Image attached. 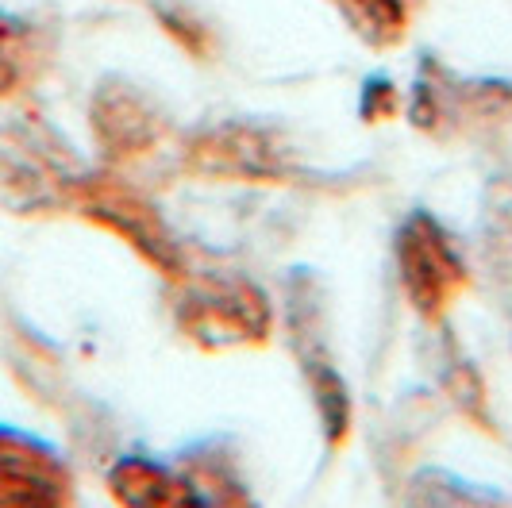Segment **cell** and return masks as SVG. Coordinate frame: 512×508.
<instances>
[{"instance_id":"cell-1","label":"cell","mask_w":512,"mask_h":508,"mask_svg":"<svg viewBox=\"0 0 512 508\" xmlns=\"http://www.w3.org/2000/svg\"><path fill=\"white\" fill-rule=\"evenodd\" d=\"M170 320L208 355L266 347L274 335V301L239 270H185L170 281Z\"/></svg>"},{"instance_id":"cell-2","label":"cell","mask_w":512,"mask_h":508,"mask_svg":"<svg viewBox=\"0 0 512 508\" xmlns=\"http://www.w3.org/2000/svg\"><path fill=\"white\" fill-rule=\"evenodd\" d=\"M282 320L289 351L301 366V378L316 408L320 432L328 439V447H343L355 428V401H351V385L335 362L332 339H328V312H324V285L312 270H289Z\"/></svg>"},{"instance_id":"cell-3","label":"cell","mask_w":512,"mask_h":508,"mask_svg":"<svg viewBox=\"0 0 512 508\" xmlns=\"http://www.w3.org/2000/svg\"><path fill=\"white\" fill-rule=\"evenodd\" d=\"M66 208H74L77 216H85V220H93L108 235H116L166 285L178 281L189 270V254L178 243L174 228L166 224V216L158 212V204L151 201V193L139 189L135 181H128L120 170L77 174L70 181Z\"/></svg>"},{"instance_id":"cell-4","label":"cell","mask_w":512,"mask_h":508,"mask_svg":"<svg viewBox=\"0 0 512 508\" xmlns=\"http://www.w3.org/2000/svg\"><path fill=\"white\" fill-rule=\"evenodd\" d=\"M181 174L212 185H289L301 174L293 147L255 120L193 127L178 143Z\"/></svg>"},{"instance_id":"cell-5","label":"cell","mask_w":512,"mask_h":508,"mask_svg":"<svg viewBox=\"0 0 512 508\" xmlns=\"http://www.w3.org/2000/svg\"><path fill=\"white\" fill-rule=\"evenodd\" d=\"M393 262L401 293L424 324H443V316L470 285V270L455 247V235L428 208H416L401 220L393 235Z\"/></svg>"},{"instance_id":"cell-6","label":"cell","mask_w":512,"mask_h":508,"mask_svg":"<svg viewBox=\"0 0 512 508\" xmlns=\"http://www.w3.org/2000/svg\"><path fill=\"white\" fill-rule=\"evenodd\" d=\"M89 131L108 170L139 166L154 154H162V147L174 139L166 108L143 85L120 74L97 81L89 97Z\"/></svg>"},{"instance_id":"cell-7","label":"cell","mask_w":512,"mask_h":508,"mask_svg":"<svg viewBox=\"0 0 512 508\" xmlns=\"http://www.w3.org/2000/svg\"><path fill=\"white\" fill-rule=\"evenodd\" d=\"M74 474L51 443L0 424V508H70Z\"/></svg>"},{"instance_id":"cell-8","label":"cell","mask_w":512,"mask_h":508,"mask_svg":"<svg viewBox=\"0 0 512 508\" xmlns=\"http://www.w3.org/2000/svg\"><path fill=\"white\" fill-rule=\"evenodd\" d=\"M108 493L120 508H208L205 493L178 462L120 455L108 466Z\"/></svg>"},{"instance_id":"cell-9","label":"cell","mask_w":512,"mask_h":508,"mask_svg":"<svg viewBox=\"0 0 512 508\" xmlns=\"http://www.w3.org/2000/svg\"><path fill=\"white\" fill-rule=\"evenodd\" d=\"M178 466L205 493L208 508H258L251 485L239 470V455L224 435L197 439L178 455Z\"/></svg>"},{"instance_id":"cell-10","label":"cell","mask_w":512,"mask_h":508,"mask_svg":"<svg viewBox=\"0 0 512 508\" xmlns=\"http://www.w3.org/2000/svg\"><path fill=\"white\" fill-rule=\"evenodd\" d=\"M436 378L443 397L451 401V408L466 416L470 424H478L482 432H497L493 424V412H489V389L486 378L478 374L474 358L459 347V339L451 331H439V347H436Z\"/></svg>"},{"instance_id":"cell-11","label":"cell","mask_w":512,"mask_h":508,"mask_svg":"<svg viewBox=\"0 0 512 508\" xmlns=\"http://www.w3.org/2000/svg\"><path fill=\"white\" fill-rule=\"evenodd\" d=\"M409 120L424 135H451L459 127L455 112V74H447L432 54H424L409 97Z\"/></svg>"},{"instance_id":"cell-12","label":"cell","mask_w":512,"mask_h":508,"mask_svg":"<svg viewBox=\"0 0 512 508\" xmlns=\"http://www.w3.org/2000/svg\"><path fill=\"white\" fill-rule=\"evenodd\" d=\"M405 508H512L497 489L474 485L447 470H416L405 489Z\"/></svg>"},{"instance_id":"cell-13","label":"cell","mask_w":512,"mask_h":508,"mask_svg":"<svg viewBox=\"0 0 512 508\" xmlns=\"http://www.w3.org/2000/svg\"><path fill=\"white\" fill-rule=\"evenodd\" d=\"M343 24L374 51H393L409 35V0H335Z\"/></svg>"},{"instance_id":"cell-14","label":"cell","mask_w":512,"mask_h":508,"mask_svg":"<svg viewBox=\"0 0 512 508\" xmlns=\"http://www.w3.org/2000/svg\"><path fill=\"white\" fill-rule=\"evenodd\" d=\"M151 16L154 24L162 27V35L174 47H181L193 62H212L216 35H212L208 20L193 4H185V0H151Z\"/></svg>"},{"instance_id":"cell-15","label":"cell","mask_w":512,"mask_h":508,"mask_svg":"<svg viewBox=\"0 0 512 508\" xmlns=\"http://www.w3.org/2000/svg\"><path fill=\"white\" fill-rule=\"evenodd\" d=\"M455 112H459V124H505L512 120V81L455 77Z\"/></svg>"},{"instance_id":"cell-16","label":"cell","mask_w":512,"mask_h":508,"mask_svg":"<svg viewBox=\"0 0 512 508\" xmlns=\"http://www.w3.org/2000/svg\"><path fill=\"white\" fill-rule=\"evenodd\" d=\"M35 62H39V39H35V31L24 20L0 12V97L16 93L27 77H31Z\"/></svg>"},{"instance_id":"cell-17","label":"cell","mask_w":512,"mask_h":508,"mask_svg":"<svg viewBox=\"0 0 512 508\" xmlns=\"http://www.w3.org/2000/svg\"><path fill=\"white\" fill-rule=\"evenodd\" d=\"M486 247L493 262L512 266V181L497 178L486 193Z\"/></svg>"},{"instance_id":"cell-18","label":"cell","mask_w":512,"mask_h":508,"mask_svg":"<svg viewBox=\"0 0 512 508\" xmlns=\"http://www.w3.org/2000/svg\"><path fill=\"white\" fill-rule=\"evenodd\" d=\"M401 112V89L389 74H370L359 89L362 124H385Z\"/></svg>"}]
</instances>
